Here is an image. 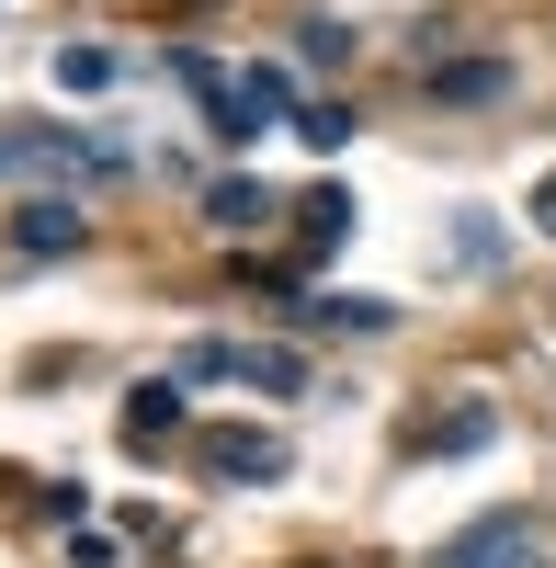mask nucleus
Wrapping results in <instances>:
<instances>
[{"label": "nucleus", "mask_w": 556, "mask_h": 568, "mask_svg": "<svg viewBox=\"0 0 556 568\" xmlns=\"http://www.w3.org/2000/svg\"><path fill=\"white\" fill-rule=\"evenodd\" d=\"M194 466H205L216 489H239V478H250V489H272L296 455H285V433H261V420H216V433L194 444Z\"/></svg>", "instance_id": "f257e3e1"}, {"label": "nucleus", "mask_w": 556, "mask_h": 568, "mask_svg": "<svg viewBox=\"0 0 556 568\" xmlns=\"http://www.w3.org/2000/svg\"><path fill=\"white\" fill-rule=\"evenodd\" d=\"M114 433H125L136 455H148V444H171V433H182V375H136V387H125V409H114Z\"/></svg>", "instance_id": "f03ea898"}, {"label": "nucleus", "mask_w": 556, "mask_h": 568, "mask_svg": "<svg viewBox=\"0 0 556 568\" xmlns=\"http://www.w3.org/2000/svg\"><path fill=\"white\" fill-rule=\"evenodd\" d=\"M443 568H534V524H512V511H488V524H466L443 546Z\"/></svg>", "instance_id": "7ed1b4c3"}, {"label": "nucleus", "mask_w": 556, "mask_h": 568, "mask_svg": "<svg viewBox=\"0 0 556 568\" xmlns=\"http://www.w3.org/2000/svg\"><path fill=\"white\" fill-rule=\"evenodd\" d=\"M12 171H103V149L69 136V125H23V136H12Z\"/></svg>", "instance_id": "20e7f679"}, {"label": "nucleus", "mask_w": 556, "mask_h": 568, "mask_svg": "<svg viewBox=\"0 0 556 568\" xmlns=\"http://www.w3.org/2000/svg\"><path fill=\"white\" fill-rule=\"evenodd\" d=\"M12 251H34V262H58V251H80V205H58V194H34V205L12 216Z\"/></svg>", "instance_id": "39448f33"}, {"label": "nucleus", "mask_w": 556, "mask_h": 568, "mask_svg": "<svg viewBox=\"0 0 556 568\" xmlns=\"http://www.w3.org/2000/svg\"><path fill=\"white\" fill-rule=\"evenodd\" d=\"M239 387H261V398H296V387H307V364H296L285 342H239Z\"/></svg>", "instance_id": "423d86ee"}, {"label": "nucleus", "mask_w": 556, "mask_h": 568, "mask_svg": "<svg viewBox=\"0 0 556 568\" xmlns=\"http://www.w3.org/2000/svg\"><path fill=\"white\" fill-rule=\"evenodd\" d=\"M205 216L227 227V240H250V227H272V194H261V182H216V194H205Z\"/></svg>", "instance_id": "0eeeda50"}, {"label": "nucleus", "mask_w": 556, "mask_h": 568, "mask_svg": "<svg viewBox=\"0 0 556 568\" xmlns=\"http://www.w3.org/2000/svg\"><path fill=\"white\" fill-rule=\"evenodd\" d=\"M58 91H114V45H58Z\"/></svg>", "instance_id": "6e6552de"}, {"label": "nucleus", "mask_w": 556, "mask_h": 568, "mask_svg": "<svg viewBox=\"0 0 556 568\" xmlns=\"http://www.w3.org/2000/svg\"><path fill=\"white\" fill-rule=\"evenodd\" d=\"M488 433H500V420H488V409H454V420H443V433H432V455H477Z\"/></svg>", "instance_id": "1a4fd4ad"}, {"label": "nucleus", "mask_w": 556, "mask_h": 568, "mask_svg": "<svg viewBox=\"0 0 556 568\" xmlns=\"http://www.w3.org/2000/svg\"><path fill=\"white\" fill-rule=\"evenodd\" d=\"M296 227H307V240H341V227H352V194H307Z\"/></svg>", "instance_id": "9d476101"}, {"label": "nucleus", "mask_w": 556, "mask_h": 568, "mask_svg": "<svg viewBox=\"0 0 556 568\" xmlns=\"http://www.w3.org/2000/svg\"><path fill=\"white\" fill-rule=\"evenodd\" d=\"M296 45H307V69H352V34H341V23H307Z\"/></svg>", "instance_id": "9b49d317"}, {"label": "nucleus", "mask_w": 556, "mask_h": 568, "mask_svg": "<svg viewBox=\"0 0 556 568\" xmlns=\"http://www.w3.org/2000/svg\"><path fill=\"white\" fill-rule=\"evenodd\" d=\"M296 136H307V149H341L352 114H341V103H307V114H296Z\"/></svg>", "instance_id": "f8f14e48"}, {"label": "nucleus", "mask_w": 556, "mask_h": 568, "mask_svg": "<svg viewBox=\"0 0 556 568\" xmlns=\"http://www.w3.org/2000/svg\"><path fill=\"white\" fill-rule=\"evenodd\" d=\"M171 375H239V342H182Z\"/></svg>", "instance_id": "ddd939ff"}, {"label": "nucleus", "mask_w": 556, "mask_h": 568, "mask_svg": "<svg viewBox=\"0 0 556 568\" xmlns=\"http://www.w3.org/2000/svg\"><path fill=\"white\" fill-rule=\"evenodd\" d=\"M443 91H454V103H488V91H500V69H488V58H466V69H443Z\"/></svg>", "instance_id": "4468645a"}, {"label": "nucleus", "mask_w": 556, "mask_h": 568, "mask_svg": "<svg viewBox=\"0 0 556 568\" xmlns=\"http://www.w3.org/2000/svg\"><path fill=\"white\" fill-rule=\"evenodd\" d=\"M534 227H545V240H556V171L534 182Z\"/></svg>", "instance_id": "2eb2a0df"}]
</instances>
